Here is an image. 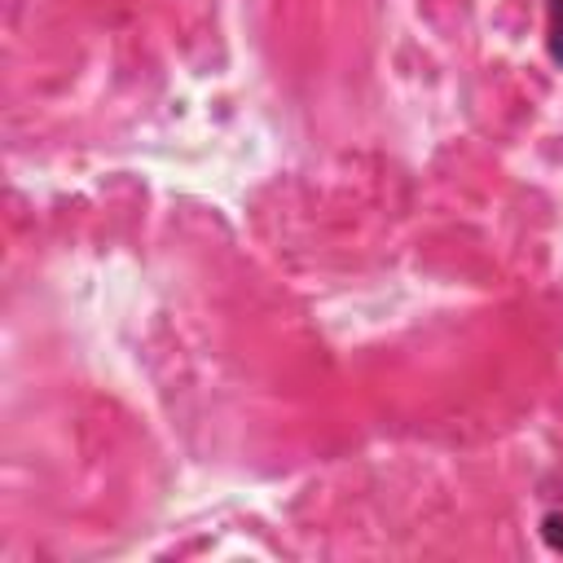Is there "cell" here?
I'll return each mask as SVG.
<instances>
[{"label":"cell","mask_w":563,"mask_h":563,"mask_svg":"<svg viewBox=\"0 0 563 563\" xmlns=\"http://www.w3.org/2000/svg\"><path fill=\"white\" fill-rule=\"evenodd\" d=\"M545 48L550 62L563 66V0H545Z\"/></svg>","instance_id":"1"}]
</instances>
